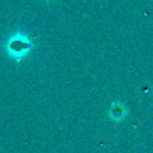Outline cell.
Listing matches in <instances>:
<instances>
[{"label": "cell", "mask_w": 153, "mask_h": 153, "mask_svg": "<svg viewBox=\"0 0 153 153\" xmlns=\"http://www.w3.org/2000/svg\"><path fill=\"white\" fill-rule=\"evenodd\" d=\"M127 115V110L122 104H112L109 110V117L114 122H121Z\"/></svg>", "instance_id": "obj_1"}]
</instances>
